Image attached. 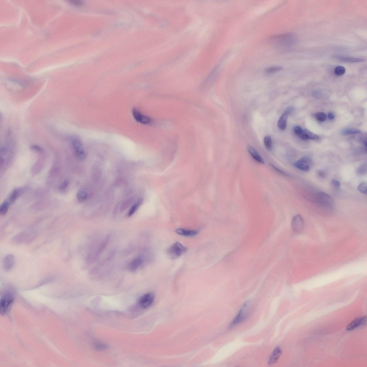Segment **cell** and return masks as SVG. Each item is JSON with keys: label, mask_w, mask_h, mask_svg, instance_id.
Masks as SVG:
<instances>
[{"label": "cell", "mask_w": 367, "mask_h": 367, "mask_svg": "<svg viewBox=\"0 0 367 367\" xmlns=\"http://www.w3.org/2000/svg\"><path fill=\"white\" fill-rule=\"evenodd\" d=\"M271 43L277 48H284L293 45L297 41V37L293 33H286L273 36Z\"/></svg>", "instance_id": "cell-1"}, {"label": "cell", "mask_w": 367, "mask_h": 367, "mask_svg": "<svg viewBox=\"0 0 367 367\" xmlns=\"http://www.w3.org/2000/svg\"><path fill=\"white\" fill-rule=\"evenodd\" d=\"M315 201L317 204L326 210H331L335 206L334 200L329 195L323 192H318L315 196Z\"/></svg>", "instance_id": "cell-2"}, {"label": "cell", "mask_w": 367, "mask_h": 367, "mask_svg": "<svg viewBox=\"0 0 367 367\" xmlns=\"http://www.w3.org/2000/svg\"><path fill=\"white\" fill-rule=\"evenodd\" d=\"M15 294L10 291H7L1 295L0 300V312L4 315L8 311L15 300Z\"/></svg>", "instance_id": "cell-3"}, {"label": "cell", "mask_w": 367, "mask_h": 367, "mask_svg": "<svg viewBox=\"0 0 367 367\" xmlns=\"http://www.w3.org/2000/svg\"><path fill=\"white\" fill-rule=\"evenodd\" d=\"M72 146L76 157L80 160H83L86 157L83 145L80 139L77 136H73L71 139Z\"/></svg>", "instance_id": "cell-4"}, {"label": "cell", "mask_w": 367, "mask_h": 367, "mask_svg": "<svg viewBox=\"0 0 367 367\" xmlns=\"http://www.w3.org/2000/svg\"><path fill=\"white\" fill-rule=\"evenodd\" d=\"M187 247L179 242H176L170 247L167 251L168 256L172 258H176L181 256L187 252Z\"/></svg>", "instance_id": "cell-5"}, {"label": "cell", "mask_w": 367, "mask_h": 367, "mask_svg": "<svg viewBox=\"0 0 367 367\" xmlns=\"http://www.w3.org/2000/svg\"><path fill=\"white\" fill-rule=\"evenodd\" d=\"M312 165V160L308 157H304L301 158L293 164V166L297 169L305 172L309 171L311 169Z\"/></svg>", "instance_id": "cell-6"}, {"label": "cell", "mask_w": 367, "mask_h": 367, "mask_svg": "<svg viewBox=\"0 0 367 367\" xmlns=\"http://www.w3.org/2000/svg\"><path fill=\"white\" fill-rule=\"evenodd\" d=\"M248 306L249 305H248L247 303H246L244 304L243 306L240 309L238 314L233 319V320L230 324L229 327L230 328L235 327L237 324L244 321L247 318Z\"/></svg>", "instance_id": "cell-7"}, {"label": "cell", "mask_w": 367, "mask_h": 367, "mask_svg": "<svg viewBox=\"0 0 367 367\" xmlns=\"http://www.w3.org/2000/svg\"><path fill=\"white\" fill-rule=\"evenodd\" d=\"M292 230L296 233H302L304 228V222L302 216L297 214L292 218L291 222Z\"/></svg>", "instance_id": "cell-8"}, {"label": "cell", "mask_w": 367, "mask_h": 367, "mask_svg": "<svg viewBox=\"0 0 367 367\" xmlns=\"http://www.w3.org/2000/svg\"><path fill=\"white\" fill-rule=\"evenodd\" d=\"M155 295L152 292L144 294L140 298L139 304L141 308L146 309L152 305L155 300Z\"/></svg>", "instance_id": "cell-9"}, {"label": "cell", "mask_w": 367, "mask_h": 367, "mask_svg": "<svg viewBox=\"0 0 367 367\" xmlns=\"http://www.w3.org/2000/svg\"><path fill=\"white\" fill-rule=\"evenodd\" d=\"M133 117L136 121L143 125H148L151 122V119L149 117L142 114L136 108H134L132 111Z\"/></svg>", "instance_id": "cell-10"}, {"label": "cell", "mask_w": 367, "mask_h": 367, "mask_svg": "<svg viewBox=\"0 0 367 367\" xmlns=\"http://www.w3.org/2000/svg\"><path fill=\"white\" fill-rule=\"evenodd\" d=\"M366 316L355 319L347 326V330H353L360 326H364L366 324Z\"/></svg>", "instance_id": "cell-11"}, {"label": "cell", "mask_w": 367, "mask_h": 367, "mask_svg": "<svg viewBox=\"0 0 367 367\" xmlns=\"http://www.w3.org/2000/svg\"><path fill=\"white\" fill-rule=\"evenodd\" d=\"M15 263V258L13 255L9 254L5 256L3 261V267L5 271L9 272L13 268Z\"/></svg>", "instance_id": "cell-12"}, {"label": "cell", "mask_w": 367, "mask_h": 367, "mask_svg": "<svg viewBox=\"0 0 367 367\" xmlns=\"http://www.w3.org/2000/svg\"><path fill=\"white\" fill-rule=\"evenodd\" d=\"M282 354V351L279 347H276L271 354L269 360V364L272 365L275 364L279 360Z\"/></svg>", "instance_id": "cell-13"}, {"label": "cell", "mask_w": 367, "mask_h": 367, "mask_svg": "<svg viewBox=\"0 0 367 367\" xmlns=\"http://www.w3.org/2000/svg\"><path fill=\"white\" fill-rule=\"evenodd\" d=\"M247 150L248 152L250 154V155L253 158L254 160L256 161L257 162L260 163L261 164H264L265 163L264 160L260 156L258 152L254 148H253V146H248Z\"/></svg>", "instance_id": "cell-14"}, {"label": "cell", "mask_w": 367, "mask_h": 367, "mask_svg": "<svg viewBox=\"0 0 367 367\" xmlns=\"http://www.w3.org/2000/svg\"><path fill=\"white\" fill-rule=\"evenodd\" d=\"M175 232L179 235L186 237L194 236L198 234V232L196 230L183 228L177 229Z\"/></svg>", "instance_id": "cell-15"}, {"label": "cell", "mask_w": 367, "mask_h": 367, "mask_svg": "<svg viewBox=\"0 0 367 367\" xmlns=\"http://www.w3.org/2000/svg\"><path fill=\"white\" fill-rule=\"evenodd\" d=\"M335 58L340 61L349 63H360L365 61V59L359 58L348 57L341 56H336Z\"/></svg>", "instance_id": "cell-16"}, {"label": "cell", "mask_w": 367, "mask_h": 367, "mask_svg": "<svg viewBox=\"0 0 367 367\" xmlns=\"http://www.w3.org/2000/svg\"><path fill=\"white\" fill-rule=\"evenodd\" d=\"M289 114L284 112L283 114L280 117L278 123V128L281 130H284L286 129L287 126V118Z\"/></svg>", "instance_id": "cell-17"}, {"label": "cell", "mask_w": 367, "mask_h": 367, "mask_svg": "<svg viewBox=\"0 0 367 367\" xmlns=\"http://www.w3.org/2000/svg\"><path fill=\"white\" fill-rule=\"evenodd\" d=\"M143 263V260L140 258H134L130 262L129 265V270L132 272L136 271Z\"/></svg>", "instance_id": "cell-18"}, {"label": "cell", "mask_w": 367, "mask_h": 367, "mask_svg": "<svg viewBox=\"0 0 367 367\" xmlns=\"http://www.w3.org/2000/svg\"><path fill=\"white\" fill-rule=\"evenodd\" d=\"M22 192V189H16V190L14 191L12 194L10 195L8 201H7L10 204L13 203L20 196Z\"/></svg>", "instance_id": "cell-19"}, {"label": "cell", "mask_w": 367, "mask_h": 367, "mask_svg": "<svg viewBox=\"0 0 367 367\" xmlns=\"http://www.w3.org/2000/svg\"><path fill=\"white\" fill-rule=\"evenodd\" d=\"M142 199H139L137 203L133 205L131 207V208L129 211L128 214V217H131V216H132L133 214H134L137 211L138 208H139L140 206L142 203Z\"/></svg>", "instance_id": "cell-20"}, {"label": "cell", "mask_w": 367, "mask_h": 367, "mask_svg": "<svg viewBox=\"0 0 367 367\" xmlns=\"http://www.w3.org/2000/svg\"><path fill=\"white\" fill-rule=\"evenodd\" d=\"M88 194L86 191L84 190H81L78 193L77 198L78 201L83 202L86 201L87 198Z\"/></svg>", "instance_id": "cell-21"}, {"label": "cell", "mask_w": 367, "mask_h": 367, "mask_svg": "<svg viewBox=\"0 0 367 367\" xmlns=\"http://www.w3.org/2000/svg\"><path fill=\"white\" fill-rule=\"evenodd\" d=\"M283 68L279 66H272L266 68L265 70L266 73L270 74L275 73L282 70Z\"/></svg>", "instance_id": "cell-22"}, {"label": "cell", "mask_w": 367, "mask_h": 367, "mask_svg": "<svg viewBox=\"0 0 367 367\" xmlns=\"http://www.w3.org/2000/svg\"><path fill=\"white\" fill-rule=\"evenodd\" d=\"M264 144L267 150H270L272 148V139L270 136H266L264 139Z\"/></svg>", "instance_id": "cell-23"}, {"label": "cell", "mask_w": 367, "mask_h": 367, "mask_svg": "<svg viewBox=\"0 0 367 367\" xmlns=\"http://www.w3.org/2000/svg\"><path fill=\"white\" fill-rule=\"evenodd\" d=\"M10 205V203L7 201L4 202L1 205L0 207V214L1 216L6 215L8 212Z\"/></svg>", "instance_id": "cell-24"}, {"label": "cell", "mask_w": 367, "mask_h": 367, "mask_svg": "<svg viewBox=\"0 0 367 367\" xmlns=\"http://www.w3.org/2000/svg\"><path fill=\"white\" fill-rule=\"evenodd\" d=\"M303 132L306 134L308 139L318 140L319 139V137L318 135L307 129H304V130H303Z\"/></svg>", "instance_id": "cell-25"}, {"label": "cell", "mask_w": 367, "mask_h": 367, "mask_svg": "<svg viewBox=\"0 0 367 367\" xmlns=\"http://www.w3.org/2000/svg\"><path fill=\"white\" fill-rule=\"evenodd\" d=\"M357 173L359 175H364L367 173L366 163H363L361 165L357 170Z\"/></svg>", "instance_id": "cell-26"}, {"label": "cell", "mask_w": 367, "mask_h": 367, "mask_svg": "<svg viewBox=\"0 0 367 367\" xmlns=\"http://www.w3.org/2000/svg\"><path fill=\"white\" fill-rule=\"evenodd\" d=\"M360 132V131L358 129L353 128L345 129L342 131V134L343 135L359 134Z\"/></svg>", "instance_id": "cell-27"}, {"label": "cell", "mask_w": 367, "mask_h": 367, "mask_svg": "<svg viewBox=\"0 0 367 367\" xmlns=\"http://www.w3.org/2000/svg\"><path fill=\"white\" fill-rule=\"evenodd\" d=\"M346 72V69L344 67L339 66L336 67L335 69V72L338 75H343Z\"/></svg>", "instance_id": "cell-28"}, {"label": "cell", "mask_w": 367, "mask_h": 367, "mask_svg": "<svg viewBox=\"0 0 367 367\" xmlns=\"http://www.w3.org/2000/svg\"><path fill=\"white\" fill-rule=\"evenodd\" d=\"M367 187V183L366 182H363L358 186V190L361 193H363V194L366 195Z\"/></svg>", "instance_id": "cell-29"}, {"label": "cell", "mask_w": 367, "mask_h": 367, "mask_svg": "<svg viewBox=\"0 0 367 367\" xmlns=\"http://www.w3.org/2000/svg\"><path fill=\"white\" fill-rule=\"evenodd\" d=\"M107 346L101 343H97L94 344V347L97 350H102L107 348Z\"/></svg>", "instance_id": "cell-30"}, {"label": "cell", "mask_w": 367, "mask_h": 367, "mask_svg": "<svg viewBox=\"0 0 367 367\" xmlns=\"http://www.w3.org/2000/svg\"><path fill=\"white\" fill-rule=\"evenodd\" d=\"M315 117L317 120L323 122L326 119V115L324 113L319 112L317 113Z\"/></svg>", "instance_id": "cell-31"}, {"label": "cell", "mask_w": 367, "mask_h": 367, "mask_svg": "<svg viewBox=\"0 0 367 367\" xmlns=\"http://www.w3.org/2000/svg\"><path fill=\"white\" fill-rule=\"evenodd\" d=\"M331 184L332 187L335 188V189H339L341 186V183L340 182L337 180L336 179H333L331 181Z\"/></svg>", "instance_id": "cell-32"}, {"label": "cell", "mask_w": 367, "mask_h": 367, "mask_svg": "<svg viewBox=\"0 0 367 367\" xmlns=\"http://www.w3.org/2000/svg\"><path fill=\"white\" fill-rule=\"evenodd\" d=\"M294 131L297 135L300 136L302 134L303 130L299 126H297L294 128Z\"/></svg>", "instance_id": "cell-33"}, {"label": "cell", "mask_w": 367, "mask_h": 367, "mask_svg": "<svg viewBox=\"0 0 367 367\" xmlns=\"http://www.w3.org/2000/svg\"><path fill=\"white\" fill-rule=\"evenodd\" d=\"M68 184L69 182L68 181L65 180V181L61 184V185L60 186V189L62 190L65 189V188L67 187V186L68 185Z\"/></svg>", "instance_id": "cell-34"}, {"label": "cell", "mask_w": 367, "mask_h": 367, "mask_svg": "<svg viewBox=\"0 0 367 367\" xmlns=\"http://www.w3.org/2000/svg\"><path fill=\"white\" fill-rule=\"evenodd\" d=\"M328 117L330 120H333L335 118V115L334 113L332 112H330L328 114Z\"/></svg>", "instance_id": "cell-35"}, {"label": "cell", "mask_w": 367, "mask_h": 367, "mask_svg": "<svg viewBox=\"0 0 367 367\" xmlns=\"http://www.w3.org/2000/svg\"><path fill=\"white\" fill-rule=\"evenodd\" d=\"M318 173L319 176L322 177H322H324V176L325 175V173H324V172L322 171H319Z\"/></svg>", "instance_id": "cell-36"}, {"label": "cell", "mask_w": 367, "mask_h": 367, "mask_svg": "<svg viewBox=\"0 0 367 367\" xmlns=\"http://www.w3.org/2000/svg\"><path fill=\"white\" fill-rule=\"evenodd\" d=\"M33 148L34 149H35V150L38 151H42L41 149L40 148H39V147L38 146H34V147H33Z\"/></svg>", "instance_id": "cell-37"}, {"label": "cell", "mask_w": 367, "mask_h": 367, "mask_svg": "<svg viewBox=\"0 0 367 367\" xmlns=\"http://www.w3.org/2000/svg\"><path fill=\"white\" fill-rule=\"evenodd\" d=\"M3 162H4V159H3V158L1 157V165L3 164Z\"/></svg>", "instance_id": "cell-38"}]
</instances>
